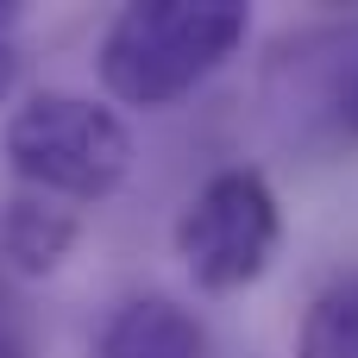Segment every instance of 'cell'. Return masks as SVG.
Masks as SVG:
<instances>
[{"label":"cell","mask_w":358,"mask_h":358,"mask_svg":"<svg viewBox=\"0 0 358 358\" xmlns=\"http://www.w3.org/2000/svg\"><path fill=\"white\" fill-rule=\"evenodd\" d=\"M82 233V214L69 201H50L38 189H19L6 208H0V258L19 271V277H50L69 245Z\"/></svg>","instance_id":"5b68a950"},{"label":"cell","mask_w":358,"mask_h":358,"mask_svg":"<svg viewBox=\"0 0 358 358\" xmlns=\"http://www.w3.org/2000/svg\"><path fill=\"white\" fill-rule=\"evenodd\" d=\"M252 31L245 0H132L107 19L94 69L126 107H170L195 94Z\"/></svg>","instance_id":"6da1fadb"},{"label":"cell","mask_w":358,"mask_h":358,"mask_svg":"<svg viewBox=\"0 0 358 358\" xmlns=\"http://www.w3.org/2000/svg\"><path fill=\"white\" fill-rule=\"evenodd\" d=\"M283 245V208L277 189L258 170H220L208 176L189 208L176 214V258L208 296H233L271 271Z\"/></svg>","instance_id":"3957f363"},{"label":"cell","mask_w":358,"mask_h":358,"mask_svg":"<svg viewBox=\"0 0 358 358\" xmlns=\"http://www.w3.org/2000/svg\"><path fill=\"white\" fill-rule=\"evenodd\" d=\"M296 358H358V271L334 277L296 334Z\"/></svg>","instance_id":"8992f818"},{"label":"cell","mask_w":358,"mask_h":358,"mask_svg":"<svg viewBox=\"0 0 358 358\" xmlns=\"http://www.w3.org/2000/svg\"><path fill=\"white\" fill-rule=\"evenodd\" d=\"M94 358H208V327L176 296H132L94 334Z\"/></svg>","instance_id":"277c9868"},{"label":"cell","mask_w":358,"mask_h":358,"mask_svg":"<svg viewBox=\"0 0 358 358\" xmlns=\"http://www.w3.org/2000/svg\"><path fill=\"white\" fill-rule=\"evenodd\" d=\"M6 164L19 176V189H38L50 201L88 208L107 201L126 170H132V132L126 120L94 101V94H69V88H38L6 113Z\"/></svg>","instance_id":"7a4b0ae2"},{"label":"cell","mask_w":358,"mask_h":358,"mask_svg":"<svg viewBox=\"0 0 358 358\" xmlns=\"http://www.w3.org/2000/svg\"><path fill=\"white\" fill-rule=\"evenodd\" d=\"M13 88H19V50H13V44L0 38V101H6Z\"/></svg>","instance_id":"ba28073f"},{"label":"cell","mask_w":358,"mask_h":358,"mask_svg":"<svg viewBox=\"0 0 358 358\" xmlns=\"http://www.w3.org/2000/svg\"><path fill=\"white\" fill-rule=\"evenodd\" d=\"M302 101H308V113L327 120V132L340 145H358V38H340L334 44V57L321 63V82Z\"/></svg>","instance_id":"52a82bcc"}]
</instances>
